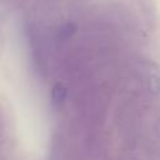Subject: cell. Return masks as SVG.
Returning <instances> with one entry per match:
<instances>
[{"instance_id": "1", "label": "cell", "mask_w": 160, "mask_h": 160, "mask_svg": "<svg viewBox=\"0 0 160 160\" xmlns=\"http://www.w3.org/2000/svg\"><path fill=\"white\" fill-rule=\"evenodd\" d=\"M66 94H68L66 88L62 84H60V82L55 84L52 86V89H51V99H52L54 105L59 106L60 104H62L65 98H66Z\"/></svg>"}]
</instances>
